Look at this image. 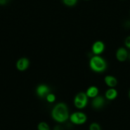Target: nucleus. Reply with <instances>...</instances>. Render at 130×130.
I'll use <instances>...</instances> for the list:
<instances>
[{
	"label": "nucleus",
	"instance_id": "1",
	"mask_svg": "<svg viewBox=\"0 0 130 130\" xmlns=\"http://www.w3.org/2000/svg\"><path fill=\"white\" fill-rule=\"evenodd\" d=\"M52 116L58 123H64L68 119L69 110L67 106L63 103L57 104L52 111Z\"/></svg>",
	"mask_w": 130,
	"mask_h": 130
},
{
	"label": "nucleus",
	"instance_id": "2",
	"mask_svg": "<svg viewBox=\"0 0 130 130\" xmlns=\"http://www.w3.org/2000/svg\"><path fill=\"white\" fill-rule=\"evenodd\" d=\"M90 67L96 72H102L106 69L107 63L105 60L101 57L95 55L90 61Z\"/></svg>",
	"mask_w": 130,
	"mask_h": 130
},
{
	"label": "nucleus",
	"instance_id": "3",
	"mask_svg": "<svg viewBox=\"0 0 130 130\" xmlns=\"http://www.w3.org/2000/svg\"><path fill=\"white\" fill-rule=\"evenodd\" d=\"M74 102V105L77 109H83L88 104V96L85 93H79L75 96Z\"/></svg>",
	"mask_w": 130,
	"mask_h": 130
},
{
	"label": "nucleus",
	"instance_id": "4",
	"mask_svg": "<svg viewBox=\"0 0 130 130\" xmlns=\"http://www.w3.org/2000/svg\"><path fill=\"white\" fill-rule=\"evenodd\" d=\"M70 120L73 124L76 125H80V124H83L85 123L87 120V117L86 115L84 113L81 112H76L71 114L70 117Z\"/></svg>",
	"mask_w": 130,
	"mask_h": 130
},
{
	"label": "nucleus",
	"instance_id": "5",
	"mask_svg": "<svg viewBox=\"0 0 130 130\" xmlns=\"http://www.w3.org/2000/svg\"><path fill=\"white\" fill-rule=\"evenodd\" d=\"M29 66V60L27 58H21L17 62L16 67L19 71H25Z\"/></svg>",
	"mask_w": 130,
	"mask_h": 130
},
{
	"label": "nucleus",
	"instance_id": "6",
	"mask_svg": "<svg viewBox=\"0 0 130 130\" xmlns=\"http://www.w3.org/2000/svg\"><path fill=\"white\" fill-rule=\"evenodd\" d=\"M105 49V45L104 43L100 41H96L92 46V52L95 55H98L102 53Z\"/></svg>",
	"mask_w": 130,
	"mask_h": 130
},
{
	"label": "nucleus",
	"instance_id": "7",
	"mask_svg": "<svg viewBox=\"0 0 130 130\" xmlns=\"http://www.w3.org/2000/svg\"><path fill=\"white\" fill-rule=\"evenodd\" d=\"M116 58L119 62H124L128 58V52L124 48H120L116 52Z\"/></svg>",
	"mask_w": 130,
	"mask_h": 130
},
{
	"label": "nucleus",
	"instance_id": "8",
	"mask_svg": "<svg viewBox=\"0 0 130 130\" xmlns=\"http://www.w3.org/2000/svg\"><path fill=\"white\" fill-rule=\"evenodd\" d=\"M105 104V99L101 96H97L94 98L92 101V106L94 109H101Z\"/></svg>",
	"mask_w": 130,
	"mask_h": 130
},
{
	"label": "nucleus",
	"instance_id": "9",
	"mask_svg": "<svg viewBox=\"0 0 130 130\" xmlns=\"http://www.w3.org/2000/svg\"><path fill=\"white\" fill-rule=\"evenodd\" d=\"M50 89L46 85H41L38 86L36 89V93L39 97L42 98L44 96H46L49 94Z\"/></svg>",
	"mask_w": 130,
	"mask_h": 130
},
{
	"label": "nucleus",
	"instance_id": "10",
	"mask_svg": "<svg viewBox=\"0 0 130 130\" xmlns=\"http://www.w3.org/2000/svg\"><path fill=\"white\" fill-rule=\"evenodd\" d=\"M104 81H105L106 85L111 88H113L115 86H116L117 84H118L117 79L112 76H107L104 79Z\"/></svg>",
	"mask_w": 130,
	"mask_h": 130
},
{
	"label": "nucleus",
	"instance_id": "11",
	"mask_svg": "<svg viewBox=\"0 0 130 130\" xmlns=\"http://www.w3.org/2000/svg\"><path fill=\"white\" fill-rule=\"evenodd\" d=\"M86 95L88 96V97L90 98H95L96 96H98V94H99V89L96 86H90L88 89L87 90L86 93Z\"/></svg>",
	"mask_w": 130,
	"mask_h": 130
},
{
	"label": "nucleus",
	"instance_id": "12",
	"mask_svg": "<svg viewBox=\"0 0 130 130\" xmlns=\"http://www.w3.org/2000/svg\"><path fill=\"white\" fill-rule=\"evenodd\" d=\"M118 96V91L114 88H110L105 93V97L109 100H114Z\"/></svg>",
	"mask_w": 130,
	"mask_h": 130
},
{
	"label": "nucleus",
	"instance_id": "13",
	"mask_svg": "<svg viewBox=\"0 0 130 130\" xmlns=\"http://www.w3.org/2000/svg\"><path fill=\"white\" fill-rule=\"evenodd\" d=\"M78 0H62L63 3L67 6L72 7V6H75L77 4Z\"/></svg>",
	"mask_w": 130,
	"mask_h": 130
},
{
	"label": "nucleus",
	"instance_id": "14",
	"mask_svg": "<svg viewBox=\"0 0 130 130\" xmlns=\"http://www.w3.org/2000/svg\"><path fill=\"white\" fill-rule=\"evenodd\" d=\"M38 130H50L49 125L45 122H41L38 125Z\"/></svg>",
	"mask_w": 130,
	"mask_h": 130
},
{
	"label": "nucleus",
	"instance_id": "15",
	"mask_svg": "<svg viewBox=\"0 0 130 130\" xmlns=\"http://www.w3.org/2000/svg\"><path fill=\"white\" fill-rule=\"evenodd\" d=\"M46 100L49 103L54 102L55 100L56 99L55 95L53 93H49L46 96Z\"/></svg>",
	"mask_w": 130,
	"mask_h": 130
},
{
	"label": "nucleus",
	"instance_id": "16",
	"mask_svg": "<svg viewBox=\"0 0 130 130\" xmlns=\"http://www.w3.org/2000/svg\"><path fill=\"white\" fill-rule=\"evenodd\" d=\"M89 129L90 130H101V127H100V126L99 125L98 123H93L92 124H90Z\"/></svg>",
	"mask_w": 130,
	"mask_h": 130
},
{
	"label": "nucleus",
	"instance_id": "17",
	"mask_svg": "<svg viewBox=\"0 0 130 130\" xmlns=\"http://www.w3.org/2000/svg\"><path fill=\"white\" fill-rule=\"evenodd\" d=\"M124 43H125L126 46L128 48H129V49H130V36H129L127 37L126 39H125V42H124Z\"/></svg>",
	"mask_w": 130,
	"mask_h": 130
},
{
	"label": "nucleus",
	"instance_id": "18",
	"mask_svg": "<svg viewBox=\"0 0 130 130\" xmlns=\"http://www.w3.org/2000/svg\"><path fill=\"white\" fill-rule=\"evenodd\" d=\"M10 0H0V5H5L8 3Z\"/></svg>",
	"mask_w": 130,
	"mask_h": 130
},
{
	"label": "nucleus",
	"instance_id": "19",
	"mask_svg": "<svg viewBox=\"0 0 130 130\" xmlns=\"http://www.w3.org/2000/svg\"><path fill=\"white\" fill-rule=\"evenodd\" d=\"M54 130H62V129H61V127H60L59 126H57L55 128Z\"/></svg>",
	"mask_w": 130,
	"mask_h": 130
},
{
	"label": "nucleus",
	"instance_id": "20",
	"mask_svg": "<svg viewBox=\"0 0 130 130\" xmlns=\"http://www.w3.org/2000/svg\"><path fill=\"white\" fill-rule=\"evenodd\" d=\"M129 99H130V90H129Z\"/></svg>",
	"mask_w": 130,
	"mask_h": 130
}]
</instances>
